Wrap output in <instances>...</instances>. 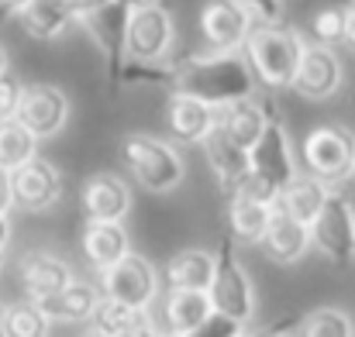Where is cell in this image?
<instances>
[{"instance_id":"4","label":"cell","mask_w":355,"mask_h":337,"mask_svg":"<svg viewBox=\"0 0 355 337\" xmlns=\"http://www.w3.org/2000/svg\"><path fill=\"white\" fill-rule=\"evenodd\" d=\"M121 158L131 169L135 183L148 193H173L187 176L183 155L169 141H159L152 134H124L121 138Z\"/></svg>"},{"instance_id":"17","label":"cell","mask_w":355,"mask_h":337,"mask_svg":"<svg viewBox=\"0 0 355 337\" xmlns=\"http://www.w3.org/2000/svg\"><path fill=\"white\" fill-rule=\"evenodd\" d=\"M200 145H204L207 165H211V172L218 176L221 190H225L228 197H235L238 190H241V183H245V176H248L252 152H248V148H241L238 141H232L221 127H214V131H211Z\"/></svg>"},{"instance_id":"5","label":"cell","mask_w":355,"mask_h":337,"mask_svg":"<svg viewBox=\"0 0 355 337\" xmlns=\"http://www.w3.org/2000/svg\"><path fill=\"white\" fill-rule=\"evenodd\" d=\"M300 158L307 172L321 176L324 183H342L352 179L355 169V134L342 124H321L304 138Z\"/></svg>"},{"instance_id":"24","label":"cell","mask_w":355,"mask_h":337,"mask_svg":"<svg viewBox=\"0 0 355 337\" xmlns=\"http://www.w3.org/2000/svg\"><path fill=\"white\" fill-rule=\"evenodd\" d=\"M214 268H218V255L214 251L187 248V251H180V255L169 258L166 279H169V289H207L211 293Z\"/></svg>"},{"instance_id":"46","label":"cell","mask_w":355,"mask_h":337,"mask_svg":"<svg viewBox=\"0 0 355 337\" xmlns=\"http://www.w3.org/2000/svg\"><path fill=\"white\" fill-rule=\"evenodd\" d=\"M83 337H104V334H101V331H94V327H90V331H87V334H83Z\"/></svg>"},{"instance_id":"12","label":"cell","mask_w":355,"mask_h":337,"mask_svg":"<svg viewBox=\"0 0 355 337\" xmlns=\"http://www.w3.org/2000/svg\"><path fill=\"white\" fill-rule=\"evenodd\" d=\"M252 14L238 0H207L200 10V35L207 48L218 52H238L252 31Z\"/></svg>"},{"instance_id":"44","label":"cell","mask_w":355,"mask_h":337,"mask_svg":"<svg viewBox=\"0 0 355 337\" xmlns=\"http://www.w3.org/2000/svg\"><path fill=\"white\" fill-rule=\"evenodd\" d=\"M0 337H7V310H0Z\"/></svg>"},{"instance_id":"42","label":"cell","mask_w":355,"mask_h":337,"mask_svg":"<svg viewBox=\"0 0 355 337\" xmlns=\"http://www.w3.org/2000/svg\"><path fill=\"white\" fill-rule=\"evenodd\" d=\"M124 3H128L131 10H145V7H155L159 0H124Z\"/></svg>"},{"instance_id":"47","label":"cell","mask_w":355,"mask_h":337,"mask_svg":"<svg viewBox=\"0 0 355 337\" xmlns=\"http://www.w3.org/2000/svg\"><path fill=\"white\" fill-rule=\"evenodd\" d=\"M0 268H3V248H0Z\"/></svg>"},{"instance_id":"23","label":"cell","mask_w":355,"mask_h":337,"mask_svg":"<svg viewBox=\"0 0 355 337\" xmlns=\"http://www.w3.org/2000/svg\"><path fill=\"white\" fill-rule=\"evenodd\" d=\"M17 14H21L24 31L31 38H38V42H55V38H62L80 21V14L73 10L69 0H31Z\"/></svg>"},{"instance_id":"15","label":"cell","mask_w":355,"mask_h":337,"mask_svg":"<svg viewBox=\"0 0 355 337\" xmlns=\"http://www.w3.org/2000/svg\"><path fill=\"white\" fill-rule=\"evenodd\" d=\"M259 248H262V255H266L269 262H276V265H297V262L314 248L311 224H304V221H297L293 214H286L283 207H276L272 224L266 230V237L259 241Z\"/></svg>"},{"instance_id":"40","label":"cell","mask_w":355,"mask_h":337,"mask_svg":"<svg viewBox=\"0 0 355 337\" xmlns=\"http://www.w3.org/2000/svg\"><path fill=\"white\" fill-rule=\"evenodd\" d=\"M7 241H10V217L7 210H0V248H7Z\"/></svg>"},{"instance_id":"9","label":"cell","mask_w":355,"mask_h":337,"mask_svg":"<svg viewBox=\"0 0 355 337\" xmlns=\"http://www.w3.org/2000/svg\"><path fill=\"white\" fill-rule=\"evenodd\" d=\"M173 42H176V24H173V14L162 3L145 7V10H131V21H128V59L162 62L173 52Z\"/></svg>"},{"instance_id":"39","label":"cell","mask_w":355,"mask_h":337,"mask_svg":"<svg viewBox=\"0 0 355 337\" xmlns=\"http://www.w3.org/2000/svg\"><path fill=\"white\" fill-rule=\"evenodd\" d=\"M159 334H162V331L145 320V324H138V327H131V331H124V334H118V337H159Z\"/></svg>"},{"instance_id":"48","label":"cell","mask_w":355,"mask_h":337,"mask_svg":"<svg viewBox=\"0 0 355 337\" xmlns=\"http://www.w3.org/2000/svg\"><path fill=\"white\" fill-rule=\"evenodd\" d=\"M241 337H255V334H248V331H245V334H241Z\"/></svg>"},{"instance_id":"31","label":"cell","mask_w":355,"mask_h":337,"mask_svg":"<svg viewBox=\"0 0 355 337\" xmlns=\"http://www.w3.org/2000/svg\"><path fill=\"white\" fill-rule=\"evenodd\" d=\"M297 337H355V320L345 310L321 307V310H311L307 317H300Z\"/></svg>"},{"instance_id":"22","label":"cell","mask_w":355,"mask_h":337,"mask_svg":"<svg viewBox=\"0 0 355 337\" xmlns=\"http://www.w3.org/2000/svg\"><path fill=\"white\" fill-rule=\"evenodd\" d=\"M83 255L97 272L118 265L124 255H131V234L124 221H90L83 230Z\"/></svg>"},{"instance_id":"32","label":"cell","mask_w":355,"mask_h":337,"mask_svg":"<svg viewBox=\"0 0 355 337\" xmlns=\"http://www.w3.org/2000/svg\"><path fill=\"white\" fill-rule=\"evenodd\" d=\"M311 31L324 45H345V7H321L311 21Z\"/></svg>"},{"instance_id":"19","label":"cell","mask_w":355,"mask_h":337,"mask_svg":"<svg viewBox=\"0 0 355 337\" xmlns=\"http://www.w3.org/2000/svg\"><path fill=\"white\" fill-rule=\"evenodd\" d=\"M272 117V104L269 100H259V97H245V100H232V104H221L218 107V127L238 141L241 148H255V141L262 138L266 124Z\"/></svg>"},{"instance_id":"50","label":"cell","mask_w":355,"mask_h":337,"mask_svg":"<svg viewBox=\"0 0 355 337\" xmlns=\"http://www.w3.org/2000/svg\"><path fill=\"white\" fill-rule=\"evenodd\" d=\"M352 179H355V169H352Z\"/></svg>"},{"instance_id":"25","label":"cell","mask_w":355,"mask_h":337,"mask_svg":"<svg viewBox=\"0 0 355 337\" xmlns=\"http://www.w3.org/2000/svg\"><path fill=\"white\" fill-rule=\"evenodd\" d=\"M101 293H104V289H97V286H90V282H73V286H66L62 293H55V296H49V300H38V303L45 307V313H49L55 324H83V320L94 317V310H97V303H101Z\"/></svg>"},{"instance_id":"36","label":"cell","mask_w":355,"mask_h":337,"mask_svg":"<svg viewBox=\"0 0 355 337\" xmlns=\"http://www.w3.org/2000/svg\"><path fill=\"white\" fill-rule=\"evenodd\" d=\"M10 207H17L14 203V172L0 165V210H10Z\"/></svg>"},{"instance_id":"29","label":"cell","mask_w":355,"mask_h":337,"mask_svg":"<svg viewBox=\"0 0 355 337\" xmlns=\"http://www.w3.org/2000/svg\"><path fill=\"white\" fill-rule=\"evenodd\" d=\"M138 324H145V310H135V307L111 300V296H101V303L90 317V327L101 331L104 337H118L124 331H131V327H138Z\"/></svg>"},{"instance_id":"45","label":"cell","mask_w":355,"mask_h":337,"mask_svg":"<svg viewBox=\"0 0 355 337\" xmlns=\"http://www.w3.org/2000/svg\"><path fill=\"white\" fill-rule=\"evenodd\" d=\"M259 337H293V334H286V331H266V334H259Z\"/></svg>"},{"instance_id":"41","label":"cell","mask_w":355,"mask_h":337,"mask_svg":"<svg viewBox=\"0 0 355 337\" xmlns=\"http://www.w3.org/2000/svg\"><path fill=\"white\" fill-rule=\"evenodd\" d=\"M31 0H0V14H10V10H24Z\"/></svg>"},{"instance_id":"13","label":"cell","mask_w":355,"mask_h":337,"mask_svg":"<svg viewBox=\"0 0 355 337\" xmlns=\"http://www.w3.org/2000/svg\"><path fill=\"white\" fill-rule=\"evenodd\" d=\"M17 120L24 127H31L38 138H52L69 120V97L59 86H49V83L24 86L21 107H17Z\"/></svg>"},{"instance_id":"26","label":"cell","mask_w":355,"mask_h":337,"mask_svg":"<svg viewBox=\"0 0 355 337\" xmlns=\"http://www.w3.org/2000/svg\"><path fill=\"white\" fill-rule=\"evenodd\" d=\"M328 197H331V183H324L321 176L307 172V176H297V179L286 186V193H283V200H279L276 207H283L286 214H293V217L304 221V224H314V217L324 210Z\"/></svg>"},{"instance_id":"35","label":"cell","mask_w":355,"mask_h":337,"mask_svg":"<svg viewBox=\"0 0 355 337\" xmlns=\"http://www.w3.org/2000/svg\"><path fill=\"white\" fill-rule=\"evenodd\" d=\"M255 24H283V0H238Z\"/></svg>"},{"instance_id":"20","label":"cell","mask_w":355,"mask_h":337,"mask_svg":"<svg viewBox=\"0 0 355 337\" xmlns=\"http://www.w3.org/2000/svg\"><path fill=\"white\" fill-rule=\"evenodd\" d=\"M87 221H124L131 210V190L114 172H97L83 183Z\"/></svg>"},{"instance_id":"49","label":"cell","mask_w":355,"mask_h":337,"mask_svg":"<svg viewBox=\"0 0 355 337\" xmlns=\"http://www.w3.org/2000/svg\"><path fill=\"white\" fill-rule=\"evenodd\" d=\"M159 337H173V334H159Z\"/></svg>"},{"instance_id":"34","label":"cell","mask_w":355,"mask_h":337,"mask_svg":"<svg viewBox=\"0 0 355 337\" xmlns=\"http://www.w3.org/2000/svg\"><path fill=\"white\" fill-rule=\"evenodd\" d=\"M21 93H24V86L10 76V73H3L0 76V120H10V117H17V107H21Z\"/></svg>"},{"instance_id":"33","label":"cell","mask_w":355,"mask_h":337,"mask_svg":"<svg viewBox=\"0 0 355 337\" xmlns=\"http://www.w3.org/2000/svg\"><path fill=\"white\" fill-rule=\"evenodd\" d=\"M245 327L248 324H241V320H235V317H228V313H211L193 334H187V337H241L245 334Z\"/></svg>"},{"instance_id":"18","label":"cell","mask_w":355,"mask_h":337,"mask_svg":"<svg viewBox=\"0 0 355 337\" xmlns=\"http://www.w3.org/2000/svg\"><path fill=\"white\" fill-rule=\"evenodd\" d=\"M214 313V300L207 289H169L162 303V334L187 337L193 334Z\"/></svg>"},{"instance_id":"8","label":"cell","mask_w":355,"mask_h":337,"mask_svg":"<svg viewBox=\"0 0 355 337\" xmlns=\"http://www.w3.org/2000/svg\"><path fill=\"white\" fill-rule=\"evenodd\" d=\"M101 289L104 296L111 300H121L135 310H148L152 300L159 296V272L155 265L145 258V255H124L118 265L104 268L101 272Z\"/></svg>"},{"instance_id":"6","label":"cell","mask_w":355,"mask_h":337,"mask_svg":"<svg viewBox=\"0 0 355 337\" xmlns=\"http://www.w3.org/2000/svg\"><path fill=\"white\" fill-rule=\"evenodd\" d=\"M218 268H214V282H211V300L218 313H228L241 324H252L255 317V286L238 258L235 241H221L218 244Z\"/></svg>"},{"instance_id":"30","label":"cell","mask_w":355,"mask_h":337,"mask_svg":"<svg viewBox=\"0 0 355 337\" xmlns=\"http://www.w3.org/2000/svg\"><path fill=\"white\" fill-rule=\"evenodd\" d=\"M52 324L55 320L45 313V307L31 296L7 307V337H49Z\"/></svg>"},{"instance_id":"2","label":"cell","mask_w":355,"mask_h":337,"mask_svg":"<svg viewBox=\"0 0 355 337\" xmlns=\"http://www.w3.org/2000/svg\"><path fill=\"white\" fill-rule=\"evenodd\" d=\"M297 162H293V152H290V138H286V127L279 120V113L272 111L262 138L255 141L252 148V165H248V176L241 183L238 193L252 197V200H262V203H279L286 186L297 179Z\"/></svg>"},{"instance_id":"1","label":"cell","mask_w":355,"mask_h":337,"mask_svg":"<svg viewBox=\"0 0 355 337\" xmlns=\"http://www.w3.org/2000/svg\"><path fill=\"white\" fill-rule=\"evenodd\" d=\"M255 69L241 52H197L180 62H173V90L169 93H187L197 100H207L214 107L255 97Z\"/></svg>"},{"instance_id":"37","label":"cell","mask_w":355,"mask_h":337,"mask_svg":"<svg viewBox=\"0 0 355 337\" xmlns=\"http://www.w3.org/2000/svg\"><path fill=\"white\" fill-rule=\"evenodd\" d=\"M73 3V10L80 14V17H87V14H94V10H104L107 3H114V0H69Z\"/></svg>"},{"instance_id":"10","label":"cell","mask_w":355,"mask_h":337,"mask_svg":"<svg viewBox=\"0 0 355 337\" xmlns=\"http://www.w3.org/2000/svg\"><path fill=\"white\" fill-rule=\"evenodd\" d=\"M290 90L297 97H304V100H328V97H335L342 90V59H338L335 45L307 42Z\"/></svg>"},{"instance_id":"28","label":"cell","mask_w":355,"mask_h":337,"mask_svg":"<svg viewBox=\"0 0 355 337\" xmlns=\"http://www.w3.org/2000/svg\"><path fill=\"white\" fill-rule=\"evenodd\" d=\"M38 134L31 127H24L17 117L10 120H0V165L17 172L24 162H31L38 155Z\"/></svg>"},{"instance_id":"11","label":"cell","mask_w":355,"mask_h":337,"mask_svg":"<svg viewBox=\"0 0 355 337\" xmlns=\"http://www.w3.org/2000/svg\"><path fill=\"white\" fill-rule=\"evenodd\" d=\"M87 35L97 42V48L104 52V62H107V76L118 83L121 76V59L128 55V21H131V7L124 0L107 3L104 10H94L87 17H80Z\"/></svg>"},{"instance_id":"21","label":"cell","mask_w":355,"mask_h":337,"mask_svg":"<svg viewBox=\"0 0 355 337\" xmlns=\"http://www.w3.org/2000/svg\"><path fill=\"white\" fill-rule=\"evenodd\" d=\"M166 120L173 138L180 141H204L214 127H218V107L187 93H169V107H166Z\"/></svg>"},{"instance_id":"14","label":"cell","mask_w":355,"mask_h":337,"mask_svg":"<svg viewBox=\"0 0 355 337\" xmlns=\"http://www.w3.org/2000/svg\"><path fill=\"white\" fill-rule=\"evenodd\" d=\"M62 197V176L52 162L45 158H31L14 172V203L28 214H42L49 207H55Z\"/></svg>"},{"instance_id":"7","label":"cell","mask_w":355,"mask_h":337,"mask_svg":"<svg viewBox=\"0 0 355 337\" xmlns=\"http://www.w3.org/2000/svg\"><path fill=\"white\" fill-rule=\"evenodd\" d=\"M311 241H314V248H318L328 262H335V265H349L355 258V210L338 190H331L324 210L314 217Z\"/></svg>"},{"instance_id":"43","label":"cell","mask_w":355,"mask_h":337,"mask_svg":"<svg viewBox=\"0 0 355 337\" xmlns=\"http://www.w3.org/2000/svg\"><path fill=\"white\" fill-rule=\"evenodd\" d=\"M3 73H7V48L0 45V76H3Z\"/></svg>"},{"instance_id":"27","label":"cell","mask_w":355,"mask_h":337,"mask_svg":"<svg viewBox=\"0 0 355 337\" xmlns=\"http://www.w3.org/2000/svg\"><path fill=\"white\" fill-rule=\"evenodd\" d=\"M272 214H276L272 203L252 200L245 193H235L228 200V227H232V234L238 241H245V244H259L266 237V230L272 224Z\"/></svg>"},{"instance_id":"3","label":"cell","mask_w":355,"mask_h":337,"mask_svg":"<svg viewBox=\"0 0 355 337\" xmlns=\"http://www.w3.org/2000/svg\"><path fill=\"white\" fill-rule=\"evenodd\" d=\"M304 38L300 31L286 24H252L241 52L252 62L259 83L266 86H293L300 55H304Z\"/></svg>"},{"instance_id":"38","label":"cell","mask_w":355,"mask_h":337,"mask_svg":"<svg viewBox=\"0 0 355 337\" xmlns=\"http://www.w3.org/2000/svg\"><path fill=\"white\" fill-rule=\"evenodd\" d=\"M345 45L355 52V0L345 7Z\"/></svg>"},{"instance_id":"16","label":"cell","mask_w":355,"mask_h":337,"mask_svg":"<svg viewBox=\"0 0 355 337\" xmlns=\"http://www.w3.org/2000/svg\"><path fill=\"white\" fill-rule=\"evenodd\" d=\"M17 275H21V286H24V293L31 300H49V296H55V293H62L66 286L76 282L73 279V268L62 258L49 255V251H28V255H21Z\"/></svg>"}]
</instances>
